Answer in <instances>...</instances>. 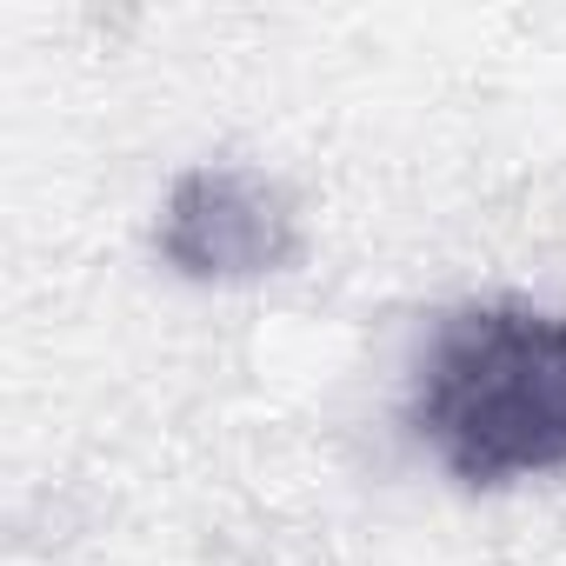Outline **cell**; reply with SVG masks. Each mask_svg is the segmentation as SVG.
Listing matches in <instances>:
<instances>
[{"label": "cell", "instance_id": "cell-2", "mask_svg": "<svg viewBox=\"0 0 566 566\" xmlns=\"http://www.w3.org/2000/svg\"><path fill=\"white\" fill-rule=\"evenodd\" d=\"M294 253L301 213L253 167H187L160 207V260L187 280H266Z\"/></svg>", "mask_w": 566, "mask_h": 566}, {"label": "cell", "instance_id": "cell-1", "mask_svg": "<svg viewBox=\"0 0 566 566\" xmlns=\"http://www.w3.org/2000/svg\"><path fill=\"white\" fill-rule=\"evenodd\" d=\"M407 427L460 486H513L566 473V314L480 301L440 314Z\"/></svg>", "mask_w": 566, "mask_h": 566}]
</instances>
